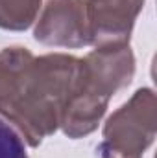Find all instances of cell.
Listing matches in <instances>:
<instances>
[{"label":"cell","mask_w":157,"mask_h":158,"mask_svg":"<svg viewBox=\"0 0 157 158\" xmlns=\"http://www.w3.org/2000/svg\"><path fill=\"white\" fill-rule=\"evenodd\" d=\"M81 59L69 53L35 57L24 46L0 50V121L28 147L59 129V119L79 77Z\"/></svg>","instance_id":"1"},{"label":"cell","mask_w":157,"mask_h":158,"mask_svg":"<svg viewBox=\"0 0 157 158\" xmlns=\"http://www.w3.org/2000/svg\"><path fill=\"white\" fill-rule=\"evenodd\" d=\"M157 134V99L148 86L135 94L105 119L98 147L102 158H142Z\"/></svg>","instance_id":"2"},{"label":"cell","mask_w":157,"mask_h":158,"mask_svg":"<svg viewBox=\"0 0 157 158\" xmlns=\"http://www.w3.org/2000/svg\"><path fill=\"white\" fill-rule=\"evenodd\" d=\"M135 76V55L129 42L94 46L79 64V85L107 101L126 88Z\"/></svg>","instance_id":"3"},{"label":"cell","mask_w":157,"mask_h":158,"mask_svg":"<svg viewBox=\"0 0 157 158\" xmlns=\"http://www.w3.org/2000/svg\"><path fill=\"white\" fill-rule=\"evenodd\" d=\"M34 39L52 48L92 46L85 0H48L35 20Z\"/></svg>","instance_id":"4"},{"label":"cell","mask_w":157,"mask_h":158,"mask_svg":"<svg viewBox=\"0 0 157 158\" xmlns=\"http://www.w3.org/2000/svg\"><path fill=\"white\" fill-rule=\"evenodd\" d=\"M146 0H85L92 46L129 42Z\"/></svg>","instance_id":"5"},{"label":"cell","mask_w":157,"mask_h":158,"mask_svg":"<svg viewBox=\"0 0 157 158\" xmlns=\"http://www.w3.org/2000/svg\"><path fill=\"white\" fill-rule=\"evenodd\" d=\"M107 107H109V101L85 90L79 85L78 77V85L67 107L63 109V114L59 119V129L63 131L65 136L72 140L85 138L98 129V125L102 123V118L107 112Z\"/></svg>","instance_id":"6"},{"label":"cell","mask_w":157,"mask_h":158,"mask_svg":"<svg viewBox=\"0 0 157 158\" xmlns=\"http://www.w3.org/2000/svg\"><path fill=\"white\" fill-rule=\"evenodd\" d=\"M43 0H0V30L26 31L39 17Z\"/></svg>","instance_id":"7"},{"label":"cell","mask_w":157,"mask_h":158,"mask_svg":"<svg viewBox=\"0 0 157 158\" xmlns=\"http://www.w3.org/2000/svg\"><path fill=\"white\" fill-rule=\"evenodd\" d=\"M0 158H28L26 143L4 121H0Z\"/></svg>","instance_id":"8"}]
</instances>
